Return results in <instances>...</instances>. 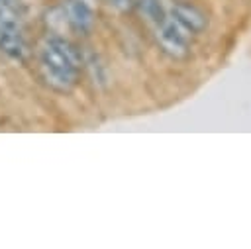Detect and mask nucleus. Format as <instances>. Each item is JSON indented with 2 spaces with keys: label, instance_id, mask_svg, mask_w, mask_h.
Returning a JSON list of instances; mask_svg holds the SVG:
<instances>
[{
  "label": "nucleus",
  "instance_id": "obj_7",
  "mask_svg": "<svg viewBox=\"0 0 251 249\" xmlns=\"http://www.w3.org/2000/svg\"><path fill=\"white\" fill-rule=\"evenodd\" d=\"M110 4H112L114 8H118V10L126 12V10H129V8L135 4V0H110Z\"/></svg>",
  "mask_w": 251,
  "mask_h": 249
},
{
  "label": "nucleus",
  "instance_id": "obj_1",
  "mask_svg": "<svg viewBox=\"0 0 251 249\" xmlns=\"http://www.w3.org/2000/svg\"><path fill=\"white\" fill-rule=\"evenodd\" d=\"M80 67V53L61 37H49L39 51V69L43 80L59 90L69 92L76 84Z\"/></svg>",
  "mask_w": 251,
  "mask_h": 249
},
{
  "label": "nucleus",
  "instance_id": "obj_4",
  "mask_svg": "<svg viewBox=\"0 0 251 249\" xmlns=\"http://www.w3.org/2000/svg\"><path fill=\"white\" fill-rule=\"evenodd\" d=\"M65 18L78 31H86L92 25V10L84 0H69L65 4Z\"/></svg>",
  "mask_w": 251,
  "mask_h": 249
},
{
  "label": "nucleus",
  "instance_id": "obj_6",
  "mask_svg": "<svg viewBox=\"0 0 251 249\" xmlns=\"http://www.w3.org/2000/svg\"><path fill=\"white\" fill-rule=\"evenodd\" d=\"M135 4L143 12V16L149 18L151 22H157L159 24L165 18V12H163V6L159 4V0H135Z\"/></svg>",
  "mask_w": 251,
  "mask_h": 249
},
{
  "label": "nucleus",
  "instance_id": "obj_3",
  "mask_svg": "<svg viewBox=\"0 0 251 249\" xmlns=\"http://www.w3.org/2000/svg\"><path fill=\"white\" fill-rule=\"evenodd\" d=\"M157 39L161 47L173 57H184L188 47V29L175 18H163L157 24Z\"/></svg>",
  "mask_w": 251,
  "mask_h": 249
},
{
  "label": "nucleus",
  "instance_id": "obj_5",
  "mask_svg": "<svg viewBox=\"0 0 251 249\" xmlns=\"http://www.w3.org/2000/svg\"><path fill=\"white\" fill-rule=\"evenodd\" d=\"M171 14H173V18H175L178 24H182L188 31L198 33V31H202V29L206 27V18H204V14H202L200 10H196L194 6H190V4H175V6L171 8Z\"/></svg>",
  "mask_w": 251,
  "mask_h": 249
},
{
  "label": "nucleus",
  "instance_id": "obj_2",
  "mask_svg": "<svg viewBox=\"0 0 251 249\" xmlns=\"http://www.w3.org/2000/svg\"><path fill=\"white\" fill-rule=\"evenodd\" d=\"M0 53L12 61H24L27 55L20 0H0Z\"/></svg>",
  "mask_w": 251,
  "mask_h": 249
}]
</instances>
